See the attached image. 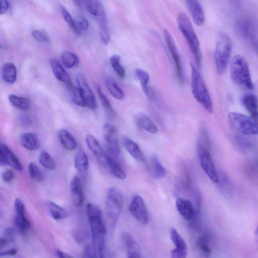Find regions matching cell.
I'll return each mask as SVG.
<instances>
[{
	"instance_id": "7a4b0ae2",
	"label": "cell",
	"mask_w": 258,
	"mask_h": 258,
	"mask_svg": "<svg viewBox=\"0 0 258 258\" xmlns=\"http://www.w3.org/2000/svg\"><path fill=\"white\" fill-rule=\"evenodd\" d=\"M177 22L179 29L188 44L197 66L200 67L202 54L200 42L189 18L185 13L182 12L178 14Z\"/></svg>"
},
{
	"instance_id": "7c38bea8",
	"label": "cell",
	"mask_w": 258,
	"mask_h": 258,
	"mask_svg": "<svg viewBox=\"0 0 258 258\" xmlns=\"http://www.w3.org/2000/svg\"><path fill=\"white\" fill-rule=\"evenodd\" d=\"M14 208V226L19 233L25 234L29 229L30 224L26 215L24 204L20 199L17 198L15 201Z\"/></svg>"
},
{
	"instance_id": "816d5d0a",
	"label": "cell",
	"mask_w": 258,
	"mask_h": 258,
	"mask_svg": "<svg viewBox=\"0 0 258 258\" xmlns=\"http://www.w3.org/2000/svg\"><path fill=\"white\" fill-rule=\"evenodd\" d=\"M19 120L21 123L24 126H29L32 123L31 119L28 116L25 115H20Z\"/></svg>"
},
{
	"instance_id": "8d00e7d4",
	"label": "cell",
	"mask_w": 258,
	"mask_h": 258,
	"mask_svg": "<svg viewBox=\"0 0 258 258\" xmlns=\"http://www.w3.org/2000/svg\"><path fill=\"white\" fill-rule=\"evenodd\" d=\"M73 102L77 106L84 107L87 106L85 100L78 87L73 84L67 86Z\"/></svg>"
},
{
	"instance_id": "681fc988",
	"label": "cell",
	"mask_w": 258,
	"mask_h": 258,
	"mask_svg": "<svg viewBox=\"0 0 258 258\" xmlns=\"http://www.w3.org/2000/svg\"><path fill=\"white\" fill-rule=\"evenodd\" d=\"M83 255L84 257H94L92 245L88 244L85 247Z\"/></svg>"
},
{
	"instance_id": "6da1fadb",
	"label": "cell",
	"mask_w": 258,
	"mask_h": 258,
	"mask_svg": "<svg viewBox=\"0 0 258 258\" xmlns=\"http://www.w3.org/2000/svg\"><path fill=\"white\" fill-rule=\"evenodd\" d=\"M86 213L88 218L92 237V246L94 257H102L104 249L106 228L99 207L91 203L87 205Z\"/></svg>"
},
{
	"instance_id": "ac0fdd59",
	"label": "cell",
	"mask_w": 258,
	"mask_h": 258,
	"mask_svg": "<svg viewBox=\"0 0 258 258\" xmlns=\"http://www.w3.org/2000/svg\"><path fill=\"white\" fill-rule=\"evenodd\" d=\"M188 10L195 24L202 25L205 21L203 8L199 0H185Z\"/></svg>"
},
{
	"instance_id": "ffe728a7",
	"label": "cell",
	"mask_w": 258,
	"mask_h": 258,
	"mask_svg": "<svg viewBox=\"0 0 258 258\" xmlns=\"http://www.w3.org/2000/svg\"><path fill=\"white\" fill-rule=\"evenodd\" d=\"M176 207L180 215L186 220H191L195 216V209L191 202L187 200L178 198Z\"/></svg>"
},
{
	"instance_id": "e575fe53",
	"label": "cell",
	"mask_w": 258,
	"mask_h": 258,
	"mask_svg": "<svg viewBox=\"0 0 258 258\" xmlns=\"http://www.w3.org/2000/svg\"><path fill=\"white\" fill-rule=\"evenodd\" d=\"M8 99L10 103L19 110L26 111L30 108V102L26 98L14 94H10L8 97Z\"/></svg>"
},
{
	"instance_id": "f35d334b",
	"label": "cell",
	"mask_w": 258,
	"mask_h": 258,
	"mask_svg": "<svg viewBox=\"0 0 258 258\" xmlns=\"http://www.w3.org/2000/svg\"><path fill=\"white\" fill-rule=\"evenodd\" d=\"M61 13L62 17L67 23L72 30L78 35L82 34V31L78 27L75 20L73 18L71 14L63 6H60Z\"/></svg>"
},
{
	"instance_id": "d590c367",
	"label": "cell",
	"mask_w": 258,
	"mask_h": 258,
	"mask_svg": "<svg viewBox=\"0 0 258 258\" xmlns=\"http://www.w3.org/2000/svg\"><path fill=\"white\" fill-rule=\"evenodd\" d=\"M106 167L109 169L111 173L116 178L120 179H124L125 178L126 175L125 172L117 161L109 155L107 159Z\"/></svg>"
},
{
	"instance_id": "836d02e7",
	"label": "cell",
	"mask_w": 258,
	"mask_h": 258,
	"mask_svg": "<svg viewBox=\"0 0 258 258\" xmlns=\"http://www.w3.org/2000/svg\"><path fill=\"white\" fill-rule=\"evenodd\" d=\"M136 75L139 80L142 90L147 96L150 98H153V95L150 91L148 84L149 81L148 73L141 69H137L135 71Z\"/></svg>"
},
{
	"instance_id": "74e56055",
	"label": "cell",
	"mask_w": 258,
	"mask_h": 258,
	"mask_svg": "<svg viewBox=\"0 0 258 258\" xmlns=\"http://www.w3.org/2000/svg\"><path fill=\"white\" fill-rule=\"evenodd\" d=\"M61 59L64 66L69 69L78 66L79 63L77 55L69 51H64L62 53Z\"/></svg>"
},
{
	"instance_id": "7bdbcfd3",
	"label": "cell",
	"mask_w": 258,
	"mask_h": 258,
	"mask_svg": "<svg viewBox=\"0 0 258 258\" xmlns=\"http://www.w3.org/2000/svg\"><path fill=\"white\" fill-rule=\"evenodd\" d=\"M96 90L100 100L105 110L110 115L113 116L114 115V111L108 97L102 91V89L99 86H96Z\"/></svg>"
},
{
	"instance_id": "f5cc1de1",
	"label": "cell",
	"mask_w": 258,
	"mask_h": 258,
	"mask_svg": "<svg viewBox=\"0 0 258 258\" xmlns=\"http://www.w3.org/2000/svg\"><path fill=\"white\" fill-rule=\"evenodd\" d=\"M18 252V250L16 248L10 249L4 251H1L0 256H13L16 255Z\"/></svg>"
},
{
	"instance_id": "8992f818",
	"label": "cell",
	"mask_w": 258,
	"mask_h": 258,
	"mask_svg": "<svg viewBox=\"0 0 258 258\" xmlns=\"http://www.w3.org/2000/svg\"><path fill=\"white\" fill-rule=\"evenodd\" d=\"M228 120L230 127L241 135L258 134V123L251 116L232 112L229 113Z\"/></svg>"
},
{
	"instance_id": "9f6ffc18",
	"label": "cell",
	"mask_w": 258,
	"mask_h": 258,
	"mask_svg": "<svg viewBox=\"0 0 258 258\" xmlns=\"http://www.w3.org/2000/svg\"><path fill=\"white\" fill-rule=\"evenodd\" d=\"M255 239L256 243V244L258 246V225L256 227V228L255 231Z\"/></svg>"
},
{
	"instance_id": "7402d4cb",
	"label": "cell",
	"mask_w": 258,
	"mask_h": 258,
	"mask_svg": "<svg viewBox=\"0 0 258 258\" xmlns=\"http://www.w3.org/2000/svg\"><path fill=\"white\" fill-rule=\"evenodd\" d=\"M50 64L54 76L58 80L65 84L67 86L72 84L69 75L58 60L51 58Z\"/></svg>"
},
{
	"instance_id": "cb8c5ba5",
	"label": "cell",
	"mask_w": 258,
	"mask_h": 258,
	"mask_svg": "<svg viewBox=\"0 0 258 258\" xmlns=\"http://www.w3.org/2000/svg\"><path fill=\"white\" fill-rule=\"evenodd\" d=\"M122 142L124 148L132 156L139 161H145L144 154L137 143L125 136H122Z\"/></svg>"
},
{
	"instance_id": "4dcf8cb0",
	"label": "cell",
	"mask_w": 258,
	"mask_h": 258,
	"mask_svg": "<svg viewBox=\"0 0 258 258\" xmlns=\"http://www.w3.org/2000/svg\"><path fill=\"white\" fill-rule=\"evenodd\" d=\"M150 170L152 176L155 178H162L166 174V169L155 155H153L151 158Z\"/></svg>"
},
{
	"instance_id": "83f0119b",
	"label": "cell",
	"mask_w": 258,
	"mask_h": 258,
	"mask_svg": "<svg viewBox=\"0 0 258 258\" xmlns=\"http://www.w3.org/2000/svg\"><path fill=\"white\" fill-rule=\"evenodd\" d=\"M1 76L6 83L12 84L17 79V71L15 65L12 62H7L1 68Z\"/></svg>"
},
{
	"instance_id": "f907efd6",
	"label": "cell",
	"mask_w": 258,
	"mask_h": 258,
	"mask_svg": "<svg viewBox=\"0 0 258 258\" xmlns=\"http://www.w3.org/2000/svg\"><path fill=\"white\" fill-rule=\"evenodd\" d=\"M0 14L3 15L6 14L9 9V4L8 0H0Z\"/></svg>"
},
{
	"instance_id": "60d3db41",
	"label": "cell",
	"mask_w": 258,
	"mask_h": 258,
	"mask_svg": "<svg viewBox=\"0 0 258 258\" xmlns=\"http://www.w3.org/2000/svg\"><path fill=\"white\" fill-rule=\"evenodd\" d=\"M111 65L117 76L121 79L125 76L124 69L120 64V57L117 54L112 55L110 58Z\"/></svg>"
},
{
	"instance_id": "f6af8a7d",
	"label": "cell",
	"mask_w": 258,
	"mask_h": 258,
	"mask_svg": "<svg viewBox=\"0 0 258 258\" xmlns=\"http://www.w3.org/2000/svg\"><path fill=\"white\" fill-rule=\"evenodd\" d=\"M29 172L32 179L36 182H41L43 179V176L38 166L34 163L29 164Z\"/></svg>"
},
{
	"instance_id": "5bb4252c",
	"label": "cell",
	"mask_w": 258,
	"mask_h": 258,
	"mask_svg": "<svg viewBox=\"0 0 258 258\" xmlns=\"http://www.w3.org/2000/svg\"><path fill=\"white\" fill-rule=\"evenodd\" d=\"M76 81L87 106L91 109H95L97 107L96 98L88 84L85 76L81 73L77 74L76 76Z\"/></svg>"
},
{
	"instance_id": "1f68e13d",
	"label": "cell",
	"mask_w": 258,
	"mask_h": 258,
	"mask_svg": "<svg viewBox=\"0 0 258 258\" xmlns=\"http://www.w3.org/2000/svg\"><path fill=\"white\" fill-rule=\"evenodd\" d=\"M243 106L251 116L258 112V99L256 96L252 94H247L242 99Z\"/></svg>"
},
{
	"instance_id": "5b68a950",
	"label": "cell",
	"mask_w": 258,
	"mask_h": 258,
	"mask_svg": "<svg viewBox=\"0 0 258 258\" xmlns=\"http://www.w3.org/2000/svg\"><path fill=\"white\" fill-rule=\"evenodd\" d=\"M232 49V42L224 33L219 35L214 51V60L218 73L224 74L228 66Z\"/></svg>"
},
{
	"instance_id": "9a60e30c",
	"label": "cell",
	"mask_w": 258,
	"mask_h": 258,
	"mask_svg": "<svg viewBox=\"0 0 258 258\" xmlns=\"http://www.w3.org/2000/svg\"><path fill=\"white\" fill-rule=\"evenodd\" d=\"M85 142L98 162L106 167L109 155L104 150L97 140L92 135L88 134L86 136Z\"/></svg>"
},
{
	"instance_id": "9c48e42d",
	"label": "cell",
	"mask_w": 258,
	"mask_h": 258,
	"mask_svg": "<svg viewBox=\"0 0 258 258\" xmlns=\"http://www.w3.org/2000/svg\"><path fill=\"white\" fill-rule=\"evenodd\" d=\"M198 153L201 167L211 180L219 182V177L210 154L209 146L199 144Z\"/></svg>"
},
{
	"instance_id": "d4e9b609",
	"label": "cell",
	"mask_w": 258,
	"mask_h": 258,
	"mask_svg": "<svg viewBox=\"0 0 258 258\" xmlns=\"http://www.w3.org/2000/svg\"><path fill=\"white\" fill-rule=\"evenodd\" d=\"M74 165L77 171L83 176H85L88 170L89 160L86 152L80 148L75 156Z\"/></svg>"
},
{
	"instance_id": "db71d44e",
	"label": "cell",
	"mask_w": 258,
	"mask_h": 258,
	"mask_svg": "<svg viewBox=\"0 0 258 258\" xmlns=\"http://www.w3.org/2000/svg\"><path fill=\"white\" fill-rule=\"evenodd\" d=\"M56 254L58 257L62 258H69L72 257L69 254L64 252L59 249H57L56 251Z\"/></svg>"
},
{
	"instance_id": "277c9868",
	"label": "cell",
	"mask_w": 258,
	"mask_h": 258,
	"mask_svg": "<svg viewBox=\"0 0 258 258\" xmlns=\"http://www.w3.org/2000/svg\"><path fill=\"white\" fill-rule=\"evenodd\" d=\"M191 67V89L193 97L209 113L213 110L212 101L205 82L194 65Z\"/></svg>"
},
{
	"instance_id": "11a10c76",
	"label": "cell",
	"mask_w": 258,
	"mask_h": 258,
	"mask_svg": "<svg viewBox=\"0 0 258 258\" xmlns=\"http://www.w3.org/2000/svg\"><path fill=\"white\" fill-rule=\"evenodd\" d=\"M74 3L80 9H83L84 5L83 0H73Z\"/></svg>"
},
{
	"instance_id": "44dd1931",
	"label": "cell",
	"mask_w": 258,
	"mask_h": 258,
	"mask_svg": "<svg viewBox=\"0 0 258 258\" xmlns=\"http://www.w3.org/2000/svg\"><path fill=\"white\" fill-rule=\"evenodd\" d=\"M124 245L126 250L127 257H140V248L133 236L128 232H124L122 236Z\"/></svg>"
},
{
	"instance_id": "52a82bcc",
	"label": "cell",
	"mask_w": 258,
	"mask_h": 258,
	"mask_svg": "<svg viewBox=\"0 0 258 258\" xmlns=\"http://www.w3.org/2000/svg\"><path fill=\"white\" fill-rule=\"evenodd\" d=\"M239 33L258 54V21L249 17L240 18L236 24Z\"/></svg>"
},
{
	"instance_id": "d6986e66",
	"label": "cell",
	"mask_w": 258,
	"mask_h": 258,
	"mask_svg": "<svg viewBox=\"0 0 258 258\" xmlns=\"http://www.w3.org/2000/svg\"><path fill=\"white\" fill-rule=\"evenodd\" d=\"M70 189L74 204L76 207H81L84 203V195L79 177L75 176L70 183Z\"/></svg>"
},
{
	"instance_id": "c3c4849f",
	"label": "cell",
	"mask_w": 258,
	"mask_h": 258,
	"mask_svg": "<svg viewBox=\"0 0 258 258\" xmlns=\"http://www.w3.org/2000/svg\"><path fill=\"white\" fill-rule=\"evenodd\" d=\"M14 177V172L11 169L6 170L2 174L3 180L6 182H11Z\"/></svg>"
},
{
	"instance_id": "f546056e",
	"label": "cell",
	"mask_w": 258,
	"mask_h": 258,
	"mask_svg": "<svg viewBox=\"0 0 258 258\" xmlns=\"http://www.w3.org/2000/svg\"><path fill=\"white\" fill-rule=\"evenodd\" d=\"M45 206L49 215L56 220H62L68 216V212L65 209L52 201H47Z\"/></svg>"
},
{
	"instance_id": "ba28073f",
	"label": "cell",
	"mask_w": 258,
	"mask_h": 258,
	"mask_svg": "<svg viewBox=\"0 0 258 258\" xmlns=\"http://www.w3.org/2000/svg\"><path fill=\"white\" fill-rule=\"evenodd\" d=\"M123 205V198L121 192L114 187H110L107 192L105 209L107 217L112 222L117 221Z\"/></svg>"
},
{
	"instance_id": "f1b7e54d",
	"label": "cell",
	"mask_w": 258,
	"mask_h": 258,
	"mask_svg": "<svg viewBox=\"0 0 258 258\" xmlns=\"http://www.w3.org/2000/svg\"><path fill=\"white\" fill-rule=\"evenodd\" d=\"M60 142L64 149L68 151H73L77 147V143L75 138L65 129H61L58 133Z\"/></svg>"
},
{
	"instance_id": "bcb514c9",
	"label": "cell",
	"mask_w": 258,
	"mask_h": 258,
	"mask_svg": "<svg viewBox=\"0 0 258 258\" xmlns=\"http://www.w3.org/2000/svg\"><path fill=\"white\" fill-rule=\"evenodd\" d=\"M78 27L83 32V31H86L88 30L89 27V23L87 19L83 16L79 15L77 18L76 20H75Z\"/></svg>"
},
{
	"instance_id": "4316f807",
	"label": "cell",
	"mask_w": 258,
	"mask_h": 258,
	"mask_svg": "<svg viewBox=\"0 0 258 258\" xmlns=\"http://www.w3.org/2000/svg\"><path fill=\"white\" fill-rule=\"evenodd\" d=\"M88 12L96 19L106 15L104 7L99 0H83Z\"/></svg>"
},
{
	"instance_id": "b9f144b4",
	"label": "cell",
	"mask_w": 258,
	"mask_h": 258,
	"mask_svg": "<svg viewBox=\"0 0 258 258\" xmlns=\"http://www.w3.org/2000/svg\"><path fill=\"white\" fill-rule=\"evenodd\" d=\"M15 231L14 229L8 227L3 232L0 239V249H2L5 246L13 242L15 240Z\"/></svg>"
},
{
	"instance_id": "4fadbf2b",
	"label": "cell",
	"mask_w": 258,
	"mask_h": 258,
	"mask_svg": "<svg viewBox=\"0 0 258 258\" xmlns=\"http://www.w3.org/2000/svg\"><path fill=\"white\" fill-rule=\"evenodd\" d=\"M129 210L133 216L140 223L146 224L149 221L148 210L143 198L139 195L135 196L132 199Z\"/></svg>"
},
{
	"instance_id": "30bf717a",
	"label": "cell",
	"mask_w": 258,
	"mask_h": 258,
	"mask_svg": "<svg viewBox=\"0 0 258 258\" xmlns=\"http://www.w3.org/2000/svg\"><path fill=\"white\" fill-rule=\"evenodd\" d=\"M102 133L109 155L118 157L120 151L115 127L111 123H106L103 126Z\"/></svg>"
},
{
	"instance_id": "603a6c76",
	"label": "cell",
	"mask_w": 258,
	"mask_h": 258,
	"mask_svg": "<svg viewBox=\"0 0 258 258\" xmlns=\"http://www.w3.org/2000/svg\"><path fill=\"white\" fill-rule=\"evenodd\" d=\"M135 120L137 124L145 131L155 134L158 128L152 119L146 113L139 112L136 115Z\"/></svg>"
},
{
	"instance_id": "ab89813d",
	"label": "cell",
	"mask_w": 258,
	"mask_h": 258,
	"mask_svg": "<svg viewBox=\"0 0 258 258\" xmlns=\"http://www.w3.org/2000/svg\"><path fill=\"white\" fill-rule=\"evenodd\" d=\"M39 163L48 170H53L55 168V163L50 155L45 151H42L39 156Z\"/></svg>"
},
{
	"instance_id": "8fae6325",
	"label": "cell",
	"mask_w": 258,
	"mask_h": 258,
	"mask_svg": "<svg viewBox=\"0 0 258 258\" xmlns=\"http://www.w3.org/2000/svg\"><path fill=\"white\" fill-rule=\"evenodd\" d=\"M164 34L168 51L174 64L176 77L180 83H183L184 82V76L181 61L175 42L172 36L167 29H164Z\"/></svg>"
},
{
	"instance_id": "d6a6232c",
	"label": "cell",
	"mask_w": 258,
	"mask_h": 258,
	"mask_svg": "<svg viewBox=\"0 0 258 258\" xmlns=\"http://www.w3.org/2000/svg\"><path fill=\"white\" fill-rule=\"evenodd\" d=\"M104 83L109 92L114 98L117 100L124 99V92L112 78L107 77L105 79Z\"/></svg>"
},
{
	"instance_id": "ee69618b",
	"label": "cell",
	"mask_w": 258,
	"mask_h": 258,
	"mask_svg": "<svg viewBox=\"0 0 258 258\" xmlns=\"http://www.w3.org/2000/svg\"><path fill=\"white\" fill-rule=\"evenodd\" d=\"M209 241V236L207 234H204L199 239L197 242L199 249L205 254H209L211 252Z\"/></svg>"
},
{
	"instance_id": "2e32d148",
	"label": "cell",
	"mask_w": 258,
	"mask_h": 258,
	"mask_svg": "<svg viewBox=\"0 0 258 258\" xmlns=\"http://www.w3.org/2000/svg\"><path fill=\"white\" fill-rule=\"evenodd\" d=\"M170 237L175 248L171 251L172 258H185L187 255V245L183 238L173 227L170 230Z\"/></svg>"
},
{
	"instance_id": "3957f363",
	"label": "cell",
	"mask_w": 258,
	"mask_h": 258,
	"mask_svg": "<svg viewBox=\"0 0 258 258\" xmlns=\"http://www.w3.org/2000/svg\"><path fill=\"white\" fill-rule=\"evenodd\" d=\"M230 74L233 82L244 89L251 90L253 88L248 63L241 55H235L230 63Z\"/></svg>"
},
{
	"instance_id": "7dc6e473",
	"label": "cell",
	"mask_w": 258,
	"mask_h": 258,
	"mask_svg": "<svg viewBox=\"0 0 258 258\" xmlns=\"http://www.w3.org/2000/svg\"><path fill=\"white\" fill-rule=\"evenodd\" d=\"M32 36L35 40L40 42H47L49 40L48 35L38 30H34L32 32Z\"/></svg>"
},
{
	"instance_id": "484cf974",
	"label": "cell",
	"mask_w": 258,
	"mask_h": 258,
	"mask_svg": "<svg viewBox=\"0 0 258 258\" xmlns=\"http://www.w3.org/2000/svg\"><path fill=\"white\" fill-rule=\"evenodd\" d=\"M21 145L26 149L34 151L40 146V141L38 136L34 133L27 132L22 134L20 138Z\"/></svg>"
},
{
	"instance_id": "e0dca14e",
	"label": "cell",
	"mask_w": 258,
	"mask_h": 258,
	"mask_svg": "<svg viewBox=\"0 0 258 258\" xmlns=\"http://www.w3.org/2000/svg\"><path fill=\"white\" fill-rule=\"evenodd\" d=\"M0 163L1 165H8L18 171H22L23 166L18 158L5 144L0 146Z\"/></svg>"
}]
</instances>
